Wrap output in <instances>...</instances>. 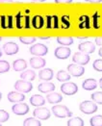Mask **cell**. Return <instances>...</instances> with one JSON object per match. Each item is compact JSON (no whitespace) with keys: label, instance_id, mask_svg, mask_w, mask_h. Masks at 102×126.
<instances>
[{"label":"cell","instance_id":"16","mask_svg":"<svg viewBox=\"0 0 102 126\" xmlns=\"http://www.w3.org/2000/svg\"><path fill=\"white\" fill-rule=\"evenodd\" d=\"M38 90L41 94H48L55 90V85L53 83H50L49 81H45L38 86Z\"/></svg>","mask_w":102,"mask_h":126},{"label":"cell","instance_id":"37","mask_svg":"<svg viewBox=\"0 0 102 126\" xmlns=\"http://www.w3.org/2000/svg\"><path fill=\"white\" fill-rule=\"evenodd\" d=\"M92 66H93V68H94L96 71L101 72L102 71V60L101 59L95 60V61L93 62V63H92Z\"/></svg>","mask_w":102,"mask_h":126},{"label":"cell","instance_id":"19","mask_svg":"<svg viewBox=\"0 0 102 126\" xmlns=\"http://www.w3.org/2000/svg\"><path fill=\"white\" fill-rule=\"evenodd\" d=\"M30 103L35 107H41L45 104V99L40 94H34L30 97Z\"/></svg>","mask_w":102,"mask_h":126},{"label":"cell","instance_id":"52","mask_svg":"<svg viewBox=\"0 0 102 126\" xmlns=\"http://www.w3.org/2000/svg\"><path fill=\"white\" fill-rule=\"evenodd\" d=\"M0 125H1V124H0Z\"/></svg>","mask_w":102,"mask_h":126},{"label":"cell","instance_id":"21","mask_svg":"<svg viewBox=\"0 0 102 126\" xmlns=\"http://www.w3.org/2000/svg\"><path fill=\"white\" fill-rule=\"evenodd\" d=\"M46 27L48 29H56L59 27L58 25V16H47L46 17Z\"/></svg>","mask_w":102,"mask_h":126},{"label":"cell","instance_id":"11","mask_svg":"<svg viewBox=\"0 0 102 126\" xmlns=\"http://www.w3.org/2000/svg\"><path fill=\"white\" fill-rule=\"evenodd\" d=\"M3 51L5 52V54H7L9 56H13V55H16L19 51V47L16 42H6L3 45Z\"/></svg>","mask_w":102,"mask_h":126},{"label":"cell","instance_id":"43","mask_svg":"<svg viewBox=\"0 0 102 126\" xmlns=\"http://www.w3.org/2000/svg\"><path fill=\"white\" fill-rule=\"evenodd\" d=\"M1 3H12L13 0H0Z\"/></svg>","mask_w":102,"mask_h":126},{"label":"cell","instance_id":"18","mask_svg":"<svg viewBox=\"0 0 102 126\" xmlns=\"http://www.w3.org/2000/svg\"><path fill=\"white\" fill-rule=\"evenodd\" d=\"M82 88L86 91H93L97 88V83H96L95 79L89 78V79H86L82 83Z\"/></svg>","mask_w":102,"mask_h":126},{"label":"cell","instance_id":"50","mask_svg":"<svg viewBox=\"0 0 102 126\" xmlns=\"http://www.w3.org/2000/svg\"><path fill=\"white\" fill-rule=\"evenodd\" d=\"M1 98H2V94H1V93H0V100H1Z\"/></svg>","mask_w":102,"mask_h":126},{"label":"cell","instance_id":"31","mask_svg":"<svg viewBox=\"0 0 102 126\" xmlns=\"http://www.w3.org/2000/svg\"><path fill=\"white\" fill-rule=\"evenodd\" d=\"M90 124L92 126H102V116L98 115L92 116L90 120Z\"/></svg>","mask_w":102,"mask_h":126},{"label":"cell","instance_id":"46","mask_svg":"<svg viewBox=\"0 0 102 126\" xmlns=\"http://www.w3.org/2000/svg\"><path fill=\"white\" fill-rule=\"evenodd\" d=\"M78 40H85V39H88V37H77Z\"/></svg>","mask_w":102,"mask_h":126},{"label":"cell","instance_id":"35","mask_svg":"<svg viewBox=\"0 0 102 126\" xmlns=\"http://www.w3.org/2000/svg\"><path fill=\"white\" fill-rule=\"evenodd\" d=\"M61 23H62V28H64V29L69 28V26H70L69 17L68 16H63L61 18Z\"/></svg>","mask_w":102,"mask_h":126},{"label":"cell","instance_id":"39","mask_svg":"<svg viewBox=\"0 0 102 126\" xmlns=\"http://www.w3.org/2000/svg\"><path fill=\"white\" fill-rule=\"evenodd\" d=\"M29 21H30V17L28 16H25V22H24V27L25 28H30V23H29Z\"/></svg>","mask_w":102,"mask_h":126},{"label":"cell","instance_id":"40","mask_svg":"<svg viewBox=\"0 0 102 126\" xmlns=\"http://www.w3.org/2000/svg\"><path fill=\"white\" fill-rule=\"evenodd\" d=\"M95 44L96 45H99V46H102V37H97L95 38Z\"/></svg>","mask_w":102,"mask_h":126},{"label":"cell","instance_id":"44","mask_svg":"<svg viewBox=\"0 0 102 126\" xmlns=\"http://www.w3.org/2000/svg\"><path fill=\"white\" fill-rule=\"evenodd\" d=\"M98 55H99L100 57H102V47H100L99 50H98Z\"/></svg>","mask_w":102,"mask_h":126},{"label":"cell","instance_id":"27","mask_svg":"<svg viewBox=\"0 0 102 126\" xmlns=\"http://www.w3.org/2000/svg\"><path fill=\"white\" fill-rule=\"evenodd\" d=\"M24 126H41V123L40 119H37L36 117H29L24 120L23 122Z\"/></svg>","mask_w":102,"mask_h":126},{"label":"cell","instance_id":"17","mask_svg":"<svg viewBox=\"0 0 102 126\" xmlns=\"http://www.w3.org/2000/svg\"><path fill=\"white\" fill-rule=\"evenodd\" d=\"M39 78L42 81H50L53 78V70L51 68H44L39 72Z\"/></svg>","mask_w":102,"mask_h":126},{"label":"cell","instance_id":"45","mask_svg":"<svg viewBox=\"0 0 102 126\" xmlns=\"http://www.w3.org/2000/svg\"><path fill=\"white\" fill-rule=\"evenodd\" d=\"M40 39L41 40H49V37L47 36V37H40Z\"/></svg>","mask_w":102,"mask_h":126},{"label":"cell","instance_id":"47","mask_svg":"<svg viewBox=\"0 0 102 126\" xmlns=\"http://www.w3.org/2000/svg\"><path fill=\"white\" fill-rule=\"evenodd\" d=\"M32 1H34V2H44L46 0H32Z\"/></svg>","mask_w":102,"mask_h":126},{"label":"cell","instance_id":"30","mask_svg":"<svg viewBox=\"0 0 102 126\" xmlns=\"http://www.w3.org/2000/svg\"><path fill=\"white\" fill-rule=\"evenodd\" d=\"M79 28L81 29H85V28H90V25H89V17L87 16H83L80 17L79 19Z\"/></svg>","mask_w":102,"mask_h":126},{"label":"cell","instance_id":"22","mask_svg":"<svg viewBox=\"0 0 102 126\" xmlns=\"http://www.w3.org/2000/svg\"><path fill=\"white\" fill-rule=\"evenodd\" d=\"M46 99L51 104H57V103H60L63 100V96L58 93H52V94H48L46 95Z\"/></svg>","mask_w":102,"mask_h":126},{"label":"cell","instance_id":"3","mask_svg":"<svg viewBox=\"0 0 102 126\" xmlns=\"http://www.w3.org/2000/svg\"><path fill=\"white\" fill-rule=\"evenodd\" d=\"M15 89L17 91V92H20V93H30L33 89V86L30 83V81H26V80H17L16 83H15Z\"/></svg>","mask_w":102,"mask_h":126},{"label":"cell","instance_id":"36","mask_svg":"<svg viewBox=\"0 0 102 126\" xmlns=\"http://www.w3.org/2000/svg\"><path fill=\"white\" fill-rule=\"evenodd\" d=\"M10 117V115L5 110H0V123L6 122Z\"/></svg>","mask_w":102,"mask_h":126},{"label":"cell","instance_id":"8","mask_svg":"<svg viewBox=\"0 0 102 126\" xmlns=\"http://www.w3.org/2000/svg\"><path fill=\"white\" fill-rule=\"evenodd\" d=\"M12 111L15 115L17 116H24L26 114L29 113V106L26 103H22V102H18L17 104L12 107Z\"/></svg>","mask_w":102,"mask_h":126},{"label":"cell","instance_id":"38","mask_svg":"<svg viewBox=\"0 0 102 126\" xmlns=\"http://www.w3.org/2000/svg\"><path fill=\"white\" fill-rule=\"evenodd\" d=\"M99 16L97 15H94L93 16V27L94 28H99Z\"/></svg>","mask_w":102,"mask_h":126},{"label":"cell","instance_id":"2","mask_svg":"<svg viewBox=\"0 0 102 126\" xmlns=\"http://www.w3.org/2000/svg\"><path fill=\"white\" fill-rule=\"evenodd\" d=\"M79 109L83 114H86V115H92L94 114L96 111H97V105L95 102L93 101H89V100H85L80 103L79 105Z\"/></svg>","mask_w":102,"mask_h":126},{"label":"cell","instance_id":"15","mask_svg":"<svg viewBox=\"0 0 102 126\" xmlns=\"http://www.w3.org/2000/svg\"><path fill=\"white\" fill-rule=\"evenodd\" d=\"M45 63H46L45 60L39 56H35L30 59V65L35 69H39V68L43 67L45 65Z\"/></svg>","mask_w":102,"mask_h":126},{"label":"cell","instance_id":"14","mask_svg":"<svg viewBox=\"0 0 102 126\" xmlns=\"http://www.w3.org/2000/svg\"><path fill=\"white\" fill-rule=\"evenodd\" d=\"M0 26L3 29H12L14 27V18L12 16H1L0 17Z\"/></svg>","mask_w":102,"mask_h":126},{"label":"cell","instance_id":"13","mask_svg":"<svg viewBox=\"0 0 102 126\" xmlns=\"http://www.w3.org/2000/svg\"><path fill=\"white\" fill-rule=\"evenodd\" d=\"M8 100L13 103H18L22 102L25 99V95L21 94L20 92H10L8 94Z\"/></svg>","mask_w":102,"mask_h":126},{"label":"cell","instance_id":"26","mask_svg":"<svg viewBox=\"0 0 102 126\" xmlns=\"http://www.w3.org/2000/svg\"><path fill=\"white\" fill-rule=\"evenodd\" d=\"M57 80L60 82H68L70 80V74L65 70H59L57 72Z\"/></svg>","mask_w":102,"mask_h":126},{"label":"cell","instance_id":"25","mask_svg":"<svg viewBox=\"0 0 102 126\" xmlns=\"http://www.w3.org/2000/svg\"><path fill=\"white\" fill-rule=\"evenodd\" d=\"M57 42L61 45H65V46H68L71 45L73 43V39L72 37H58L56 39Z\"/></svg>","mask_w":102,"mask_h":126},{"label":"cell","instance_id":"23","mask_svg":"<svg viewBox=\"0 0 102 126\" xmlns=\"http://www.w3.org/2000/svg\"><path fill=\"white\" fill-rule=\"evenodd\" d=\"M44 25V19L41 16H35L32 18V26L35 29H41Z\"/></svg>","mask_w":102,"mask_h":126},{"label":"cell","instance_id":"7","mask_svg":"<svg viewBox=\"0 0 102 126\" xmlns=\"http://www.w3.org/2000/svg\"><path fill=\"white\" fill-rule=\"evenodd\" d=\"M50 116V111L47 108L38 107L33 112V116L38 118V119H41V120H47V119H49Z\"/></svg>","mask_w":102,"mask_h":126},{"label":"cell","instance_id":"5","mask_svg":"<svg viewBox=\"0 0 102 126\" xmlns=\"http://www.w3.org/2000/svg\"><path fill=\"white\" fill-rule=\"evenodd\" d=\"M29 51L32 55H35V56H39V57H42L44 55H46L48 52V49L47 47L44 45V44H41V43H36L34 45H32L29 49Z\"/></svg>","mask_w":102,"mask_h":126},{"label":"cell","instance_id":"41","mask_svg":"<svg viewBox=\"0 0 102 126\" xmlns=\"http://www.w3.org/2000/svg\"><path fill=\"white\" fill-rule=\"evenodd\" d=\"M54 1L55 3L60 4V3H71L73 0H54Z\"/></svg>","mask_w":102,"mask_h":126},{"label":"cell","instance_id":"51","mask_svg":"<svg viewBox=\"0 0 102 126\" xmlns=\"http://www.w3.org/2000/svg\"><path fill=\"white\" fill-rule=\"evenodd\" d=\"M1 41H2V37H0V42H1Z\"/></svg>","mask_w":102,"mask_h":126},{"label":"cell","instance_id":"9","mask_svg":"<svg viewBox=\"0 0 102 126\" xmlns=\"http://www.w3.org/2000/svg\"><path fill=\"white\" fill-rule=\"evenodd\" d=\"M68 73L74 76V77H80L85 73V68L83 67V65L80 64H76V63H71L68 65Z\"/></svg>","mask_w":102,"mask_h":126},{"label":"cell","instance_id":"24","mask_svg":"<svg viewBox=\"0 0 102 126\" xmlns=\"http://www.w3.org/2000/svg\"><path fill=\"white\" fill-rule=\"evenodd\" d=\"M20 78L26 81H34L36 79V73L33 70H25L20 74Z\"/></svg>","mask_w":102,"mask_h":126},{"label":"cell","instance_id":"32","mask_svg":"<svg viewBox=\"0 0 102 126\" xmlns=\"http://www.w3.org/2000/svg\"><path fill=\"white\" fill-rule=\"evenodd\" d=\"M10 63L7 61L1 60L0 61V73H6L10 70Z\"/></svg>","mask_w":102,"mask_h":126},{"label":"cell","instance_id":"48","mask_svg":"<svg viewBox=\"0 0 102 126\" xmlns=\"http://www.w3.org/2000/svg\"><path fill=\"white\" fill-rule=\"evenodd\" d=\"M99 86H100V88L102 89V78H100V80H99Z\"/></svg>","mask_w":102,"mask_h":126},{"label":"cell","instance_id":"12","mask_svg":"<svg viewBox=\"0 0 102 126\" xmlns=\"http://www.w3.org/2000/svg\"><path fill=\"white\" fill-rule=\"evenodd\" d=\"M78 49L80 52L86 53V54H92L95 51V44L92 42H81L78 45Z\"/></svg>","mask_w":102,"mask_h":126},{"label":"cell","instance_id":"34","mask_svg":"<svg viewBox=\"0 0 102 126\" xmlns=\"http://www.w3.org/2000/svg\"><path fill=\"white\" fill-rule=\"evenodd\" d=\"M19 41L24 44H32L37 41V38L36 37H19Z\"/></svg>","mask_w":102,"mask_h":126},{"label":"cell","instance_id":"33","mask_svg":"<svg viewBox=\"0 0 102 126\" xmlns=\"http://www.w3.org/2000/svg\"><path fill=\"white\" fill-rule=\"evenodd\" d=\"M92 99L93 102H95L96 104H100L102 105V92H96L92 94Z\"/></svg>","mask_w":102,"mask_h":126},{"label":"cell","instance_id":"10","mask_svg":"<svg viewBox=\"0 0 102 126\" xmlns=\"http://www.w3.org/2000/svg\"><path fill=\"white\" fill-rule=\"evenodd\" d=\"M71 54V50L68 47H65V46H61V47H57L54 51V55L57 59L60 60H66L68 59Z\"/></svg>","mask_w":102,"mask_h":126},{"label":"cell","instance_id":"20","mask_svg":"<svg viewBox=\"0 0 102 126\" xmlns=\"http://www.w3.org/2000/svg\"><path fill=\"white\" fill-rule=\"evenodd\" d=\"M13 68L15 71H22L27 68V63L23 59H17L13 63Z\"/></svg>","mask_w":102,"mask_h":126},{"label":"cell","instance_id":"6","mask_svg":"<svg viewBox=\"0 0 102 126\" xmlns=\"http://www.w3.org/2000/svg\"><path fill=\"white\" fill-rule=\"evenodd\" d=\"M91 58L89 54L83 52H76L73 57H72V62L76 64H80V65H85L90 62Z\"/></svg>","mask_w":102,"mask_h":126},{"label":"cell","instance_id":"49","mask_svg":"<svg viewBox=\"0 0 102 126\" xmlns=\"http://www.w3.org/2000/svg\"><path fill=\"white\" fill-rule=\"evenodd\" d=\"M2 56V50H1V48H0V57Z\"/></svg>","mask_w":102,"mask_h":126},{"label":"cell","instance_id":"4","mask_svg":"<svg viewBox=\"0 0 102 126\" xmlns=\"http://www.w3.org/2000/svg\"><path fill=\"white\" fill-rule=\"evenodd\" d=\"M61 92L66 95H74L78 92V87L72 82H64L61 86Z\"/></svg>","mask_w":102,"mask_h":126},{"label":"cell","instance_id":"29","mask_svg":"<svg viewBox=\"0 0 102 126\" xmlns=\"http://www.w3.org/2000/svg\"><path fill=\"white\" fill-rule=\"evenodd\" d=\"M24 22H25V16H23L20 13H18L16 16V27L17 29H22L24 27Z\"/></svg>","mask_w":102,"mask_h":126},{"label":"cell","instance_id":"42","mask_svg":"<svg viewBox=\"0 0 102 126\" xmlns=\"http://www.w3.org/2000/svg\"><path fill=\"white\" fill-rule=\"evenodd\" d=\"M86 2H90V3H100L102 0H85Z\"/></svg>","mask_w":102,"mask_h":126},{"label":"cell","instance_id":"28","mask_svg":"<svg viewBox=\"0 0 102 126\" xmlns=\"http://www.w3.org/2000/svg\"><path fill=\"white\" fill-rule=\"evenodd\" d=\"M68 126H84V121L83 119L78 117V116H75V117H72L70 118L68 123H67Z\"/></svg>","mask_w":102,"mask_h":126},{"label":"cell","instance_id":"1","mask_svg":"<svg viewBox=\"0 0 102 126\" xmlns=\"http://www.w3.org/2000/svg\"><path fill=\"white\" fill-rule=\"evenodd\" d=\"M52 113L54 116L59 118H65L72 116V113L69 111V109L65 105H55L52 107Z\"/></svg>","mask_w":102,"mask_h":126}]
</instances>
